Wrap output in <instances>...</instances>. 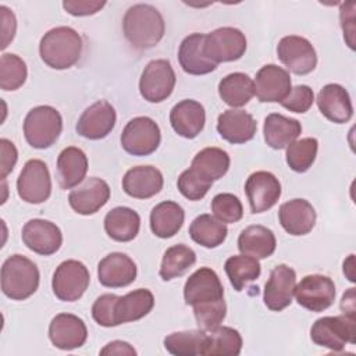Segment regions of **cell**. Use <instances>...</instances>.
<instances>
[{"label":"cell","instance_id":"cell-1","mask_svg":"<svg viewBox=\"0 0 356 356\" xmlns=\"http://www.w3.org/2000/svg\"><path fill=\"white\" fill-rule=\"evenodd\" d=\"M184 299L193 307L196 323L203 331H213L225 318L224 288L217 273L210 267H200L189 275L184 286Z\"/></svg>","mask_w":356,"mask_h":356},{"label":"cell","instance_id":"cell-2","mask_svg":"<svg viewBox=\"0 0 356 356\" xmlns=\"http://www.w3.org/2000/svg\"><path fill=\"white\" fill-rule=\"evenodd\" d=\"M124 36L136 50L154 47L164 36L165 22L160 11L150 4H134L122 19Z\"/></svg>","mask_w":356,"mask_h":356},{"label":"cell","instance_id":"cell-3","mask_svg":"<svg viewBox=\"0 0 356 356\" xmlns=\"http://www.w3.org/2000/svg\"><path fill=\"white\" fill-rule=\"evenodd\" d=\"M43 63L53 70L71 68L82 54V38L71 26H57L47 31L39 43Z\"/></svg>","mask_w":356,"mask_h":356},{"label":"cell","instance_id":"cell-4","mask_svg":"<svg viewBox=\"0 0 356 356\" xmlns=\"http://www.w3.org/2000/svg\"><path fill=\"white\" fill-rule=\"evenodd\" d=\"M40 274L36 264L22 254L7 257L1 266V291L13 300H25L39 286Z\"/></svg>","mask_w":356,"mask_h":356},{"label":"cell","instance_id":"cell-5","mask_svg":"<svg viewBox=\"0 0 356 356\" xmlns=\"http://www.w3.org/2000/svg\"><path fill=\"white\" fill-rule=\"evenodd\" d=\"M63 131V117L51 106H38L24 120V136L33 149L53 146Z\"/></svg>","mask_w":356,"mask_h":356},{"label":"cell","instance_id":"cell-6","mask_svg":"<svg viewBox=\"0 0 356 356\" xmlns=\"http://www.w3.org/2000/svg\"><path fill=\"white\" fill-rule=\"evenodd\" d=\"M312 341L332 352H341L346 343L356 342V317L353 314L325 316L310 328Z\"/></svg>","mask_w":356,"mask_h":356},{"label":"cell","instance_id":"cell-7","mask_svg":"<svg viewBox=\"0 0 356 356\" xmlns=\"http://www.w3.org/2000/svg\"><path fill=\"white\" fill-rule=\"evenodd\" d=\"M161 140L160 128L150 117L132 118L121 134L122 149L132 156H149L157 150Z\"/></svg>","mask_w":356,"mask_h":356},{"label":"cell","instance_id":"cell-8","mask_svg":"<svg viewBox=\"0 0 356 356\" xmlns=\"http://www.w3.org/2000/svg\"><path fill=\"white\" fill-rule=\"evenodd\" d=\"M175 81V72L168 60H152L139 79L140 96L149 103H161L171 96Z\"/></svg>","mask_w":356,"mask_h":356},{"label":"cell","instance_id":"cell-9","mask_svg":"<svg viewBox=\"0 0 356 356\" xmlns=\"http://www.w3.org/2000/svg\"><path fill=\"white\" fill-rule=\"evenodd\" d=\"M18 196L31 204L46 202L51 193L50 171L44 161L39 159L28 160L17 179Z\"/></svg>","mask_w":356,"mask_h":356},{"label":"cell","instance_id":"cell-10","mask_svg":"<svg viewBox=\"0 0 356 356\" xmlns=\"http://www.w3.org/2000/svg\"><path fill=\"white\" fill-rule=\"evenodd\" d=\"M90 282L86 266L78 260H65L58 264L53 274L51 288L56 298L63 302L78 300Z\"/></svg>","mask_w":356,"mask_h":356},{"label":"cell","instance_id":"cell-11","mask_svg":"<svg viewBox=\"0 0 356 356\" xmlns=\"http://www.w3.org/2000/svg\"><path fill=\"white\" fill-rule=\"evenodd\" d=\"M246 46L245 33L232 26L217 28L204 38V51L216 64L239 60L245 54Z\"/></svg>","mask_w":356,"mask_h":356},{"label":"cell","instance_id":"cell-12","mask_svg":"<svg viewBox=\"0 0 356 356\" xmlns=\"http://www.w3.org/2000/svg\"><path fill=\"white\" fill-rule=\"evenodd\" d=\"M335 284L323 274H310L295 285V298L299 306L318 313L328 309L335 300Z\"/></svg>","mask_w":356,"mask_h":356},{"label":"cell","instance_id":"cell-13","mask_svg":"<svg viewBox=\"0 0 356 356\" xmlns=\"http://www.w3.org/2000/svg\"><path fill=\"white\" fill-rule=\"evenodd\" d=\"M280 61L293 74H310L317 65V54L313 44L303 36H284L277 46Z\"/></svg>","mask_w":356,"mask_h":356},{"label":"cell","instance_id":"cell-14","mask_svg":"<svg viewBox=\"0 0 356 356\" xmlns=\"http://www.w3.org/2000/svg\"><path fill=\"white\" fill-rule=\"evenodd\" d=\"M24 245L40 256H50L58 252L63 245L61 229L51 221L43 218H33L22 227Z\"/></svg>","mask_w":356,"mask_h":356},{"label":"cell","instance_id":"cell-15","mask_svg":"<svg viewBox=\"0 0 356 356\" xmlns=\"http://www.w3.org/2000/svg\"><path fill=\"white\" fill-rule=\"evenodd\" d=\"M115 121L114 107L107 100H97L81 114L75 129L82 138L99 140L113 131Z\"/></svg>","mask_w":356,"mask_h":356},{"label":"cell","instance_id":"cell-16","mask_svg":"<svg viewBox=\"0 0 356 356\" xmlns=\"http://www.w3.org/2000/svg\"><path fill=\"white\" fill-rule=\"evenodd\" d=\"M296 285V273L286 264L275 266L264 286L263 300L267 309L273 312H281L292 302V296Z\"/></svg>","mask_w":356,"mask_h":356},{"label":"cell","instance_id":"cell-17","mask_svg":"<svg viewBox=\"0 0 356 356\" xmlns=\"http://www.w3.org/2000/svg\"><path fill=\"white\" fill-rule=\"evenodd\" d=\"M291 89V76L282 67L266 64L256 74L254 95L261 103H281Z\"/></svg>","mask_w":356,"mask_h":356},{"label":"cell","instance_id":"cell-18","mask_svg":"<svg viewBox=\"0 0 356 356\" xmlns=\"http://www.w3.org/2000/svg\"><path fill=\"white\" fill-rule=\"evenodd\" d=\"M245 192L252 213L270 210L281 196V184L278 178L268 171H256L245 182Z\"/></svg>","mask_w":356,"mask_h":356},{"label":"cell","instance_id":"cell-19","mask_svg":"<svg viewBox=\"0 0 356 356\" xmlns=\"http://www.w3.org/2000/svg\"><path fill=\"white\" fill-rule=\"evenodd\" d=\"M51 343L61 350L81 348L88 338V328L82 318L71 313H60L53 317L49 325Z\"/></svg>","mask_w":356,"mask_h":356},{"label":"cell","instance_id":"cell-20","mask_svg":"<svg viewBox=\"0 0 356 356\" xmlns=\"http://www.w3.org/2000/svg\"><path fill=\"white\" fill-rule=\"evenodd\" d=\"M110 199L108 184L97 177L88 178L81 186L72 189L68 195L71 209L81 216L97 213Z\"/></svg>","mask_w":356,"mask_h":356},{"label":"cell","instance_id":"cell-21","mask_svg":"<svg viewBox=\"0 0 356 356\" xmlns=\"http://www.w3.org/2000/svg\"><path fill=\"white\" fill-rule=\"evenodd\" d=\"M136 274L135 261L121 252H113L104 256L97 264L99 282L107 288L128 286L135 281Z\"/></svg>","mask_w":356,"mask_h":356},{"label":"cell","instance_id":"cell-22","mask_svg":"<svg viewBox=\"0 0 356 356\" xmlns=\"http://www.w3.org/2000/svg\"><path fill=\"white\" fill-rule=\"evenodd\" d=\"M316 102L320 113L331 122L345 124L353 115V106L349 92L342 85L328 83L323 86Z\"/></svg>","mask_w":356,"mask_h":356},{"label":"cell","instance_id":"cell-23","mask_svg":"<svg viewBox=\"0 0 356 356\" xmlns=\"http://www.w3.org/2000/svg\"><path fill=\"white\" fill-rule=\"evenodd\" d=\"M164 185L163 174L153 165L129 168L122 178L124 192L135 199H149L157 195Z\"/></svg>","mask_w":356,"mask_h":356},{"label":"cell","instance_id":"cell-24","mask_svg":"<svg viewBox=\"0 0 356 356\" xmlns=\"http://www.w3.org/2000/svg\"><path fill=\"white\" fill-rule=\"evenodd\" d=\"M316 210L305 199H292L281 204L278 220L281 227L293 236L309 234L316 225Z\"/></svg>","mask_w":356,"mask_h":356},{"label":"cell","instance_id":"cell-25","mask_svg":"<svg viewBox=\"0 0 356 356\" xmlns=\"http://www.w3.org/2000/svg\"><path fill=\"white\" fill-rule=\"evenodd\" d=\"M204 38L203 33H191L179 44L178 61L182 70L189 75H206L217 68L204 51Z\"/></svg>","mask_w":356,"mask_h":356},{"label":"cell","instance_id":"cell-26","mask_svg":"<svg viewBox=\"0 0 356 356\" xmlns=\"http://www.w3.org/2000/svg\"><path fill=\"white\" fill-rule=\"evenodd\" d=\"M170 122L172 129L182 138L193 139L204 128V107L192 99L178 102L170 111Z\"/></svg>","mask_w":356,"mask_h":356},{"label":"cell","instance_id":"cell-27","mask_svg":"<svg viewBox=\"0 0 356 356\" xmlns=\"http://www.w3.org/2000/svg\"><path fill=\"white\" fill-rule=\"evenodd\" d=\"M257 129L254 118L245 110H225L218 115L217 132L220 136L234 145L246 143L253 139Z\"/></svg>","mask_w":356,"mask_h":356},{"label":"cell","instance_id":"cell-28","mask_svg":"<svg viewBox=\"0 0 356 356\" xmlns=\"http://www.w3.org/2000/svg\"><path fill=\"white\" fill-rule=\"evenodd\" d=\"M154 306V296L149 289L139 288L118 296L114 305V323L115 325L132 323L147 316Z\"/></svg>","mask_w":356,"mask_h":356},{"label":"cell","instance_id":"cell-29","mask_svg":"<svg viewBox=\"0 0 356 356\" xmlns=\"http://www.w3.org/2000/svg\"><path fill=\"white\" fill-rule=\"evenodd\" d=\"M88 172V157L79 147L70 146L61 150L57 157V178L63 189H72L79 185Z\"/></svg>","mask_w":356,"mask_h":356},{"label":"cell","instance_id":"cell-30","mask_svg":"<svg viewBox=\"0 0 356 356\" xmlns=\"http://www.w3.org/2000/svg\"><path fill=\"white\" fill-rule=\"evenodd\" d=\"M302 134V125L298 120L285 117L278 113H271L266 117L263 135L266 143L275 150L285 149Z\"/></svg>","mask_w":356,"mask_h":356},{"label":"cell","instance_id":"cell-31","mask_svg":"<svg viewBox=\"0 0 356 356\" xmlns=\"http://www.w3.org/2000/svg\"><path fill=\"white\" fill-rule=\"evenodd\" d=\"M275 235L264 225H249L238 236L239 252L257 260L270 257L275 252Z\"/></svg>","mask_w":356,"mask_h":356},{"label":"cell","instance_id":"cell-32","mask_svg":"<svg viewBox=\"0 0 356 356\" xmlns=\"http://www.w3.org/2000/svg\"><path fill=\"white\" fill-rule=\"evenodd\" d=\"M139 228L140 217L131 207H114L104 217V231L113 241L117 242H129L135 239Z\"/></svg>","mask_w":356,"mask_h":356},{"label":"cell","instance_id":"cell-33","mask_svg":"<svg viewBox=\"0 0 356 356\" xmlns=\"http://www.w3.org/2000/svg\"><path fill=\"white\" fill-rule=\"evenodd\" d=\"M184 220V209L172 200H165L152 209L150 229L159 238H172L182 228Z\"/></svg>","mask_w":356,"mask_h":356},{"label":"cell","instance_id":"cell-34","mask_svg":"<svg viewBox=\"0 0 356 356\" xmlns=\"http://www.w3.org/2000/svg\"><path fill=\"white\" fill-rule=\"evenodd\" d=\"M229 164L231 159L225 150L220 147H204L196 153L191 168L206 181L214 182L227 174Z\"/></svg>","mask_w":356,"mask_h":356},{"label":"cell","instance_id":"cell-35","mask_svg":"<svg viewBox=\"0 0 356 356\" xmlns=\"http://www.w3.org/2000/svg\"><path fill=\"white\" fill-rule=\"evenodd\" d=\"M242 337L232 327H217L206 335L200 355L203 356H238L242 350Z\"/></svg>","mask_w":356,"mask_h":356},{"label":"cell","instance_id":"cell-36","mask_svg":"<svg viewBox=\"0 0 356 356\" xmlns=\"http://www.w3.org/2000/svg\"><path fill=\"white\" fill-rule=\"evenodd\" d=\"M218 95L225 104L242 107L254 96V82L243 72L228 74L218 83Z\"/></svg>","mask_w":356,"mask_h":356},{"label":"cell","instance_id":"cell-37","mask_svg":"<svg viewBox=\"0 0 356 356\" xmlns=\"http://www.w3.org/2000/svg\"><path fill=\"white\" fill-rule=\"evenodd\" d=\"M227 234V225L211 214H200L189 225L192 241L209 249L220 246L225 241Z\"/></svg>","mask_w":356,"mask_h":356},{"label":"cell","instance_id":"cell-38","mask_svg":"<svg viewBox=\"0 0 356 356\" xmlns=\"http://www.w3.org/2000/svg\"><path fill=\"white\" fill-rule=\"evenodd\" d=\"M195 263H196L195 250L184 243H178L168 248L164 252L159 274L161 280L170 281L172 278L184 275Z\"/></svg>","mask_w":356,"mask_h":356},{"label":"cell","instance_id":"cell-39","mask_svg":"<svg viewBox=\"0 0 356 356\" xmlns=\"http://www.w3.org/2000/svg\"><path fill=\"white\" fill-rule=\"evenodd\" d=\"M225 274L235 291L241 292L249 282L257 280L261 267L257 259L246 254H235L225 260Z\"/></svg>","mask_w":356,"mask_h":356},{"label":"cell","instance_id":"cell-40","mask_svg":"<svg viewBox=\"0 0 356 356\" xmlns=\"http://www.w3.org/2000/svg\"><path fill=\"white\" fill-rule=\"evenodd\" d=\"M206 335L203 330L172 332L164 338V348L175 356H196L202 352Z\"/></svg>","mask_w":356,"mask_h":356},{"label":"cell","instance_id":"cell-41","mask_svg":"<svg viewBox=\"0 0 356 356\" xmlns=\"http://www.w3.org/2000/svg\"><path fill=\"white\" fill-rule=\"evenodd\" d=\"M318 150L316 138H302L286 146V164L295 172H306L314 163Z\"/></svg>","mask_w":356,"mask_h":356},{"label":"cell","instance_id":"cell-42","mask_svg":"<svg viewBox=\"0 0 356 356\" xmlns=\"http://www.w3.org/2000/svg\"><path fill=\"white\" fill-rule=\"evenodd\" d=\"M28 76L25 61L13 53H4L0 58V88L6 92L19 89Z\"/></svg>","mask_w":356,"mask_h":356},{"label":"cell","instance_id":"cell-43","mask_svg":"<svg viewBox=\"0 0 356 356\" xmlns=\"http://www.w3.org/2000/svg\"><path fill=\"white\" fill-rule=\"evenodd\" d=\"M211 211L224 224L238 222L243 217V207L238 196L232 193H218L211 200Z\"/></svg>","mask_w":356,"mask_h":356},{"label":"cell","instance_id":"cell-44","mask_svg":"<svg viewBox=\"0 0 356 356\" xmlns=\"http://www.w3.org/2000/svg\"><path fill=\"white\" fill-rule=\"evenodd\" d=\"M213 182L206 181L200 175H197L191 167L181 172L177 181L178 191L181 195L189 200H200L206 196Z\"/></svg>","mask_w":356,"mask_h":356},{"label":"cell","instance_id":"cell-45","mask_svg":"<svg viewBox=\"0 0 356 356\" xmlns=\"http://www.w3.org/2000/svg\"><path fill=\"white\" fill-rule=\"evenodd\" d=\"M314 103V92L307 85H298L291 89L289 95L281 102V106L292 113H306Z\"/></svg>","mask_w":356,"mask_h":356},{"label":"cell","instance_id":"cell-46","mask_svg":"<svg viewBox=\"0 0 356 356\" xmlns=\"http://www.w3.org/2000/svg\"><path fill=\"white\" fill-rule=\"evenodd\" d=\"M117 295L104 293L100 295L92 306V317L102 327H115L114 323V305Z\"/></svg>","mask_w":356,"mask_h":356},{"label":"cell","instance_id":"cell-47","mask_svg":"<svg viewBox=\"0 0 356 356\" xmlns=\"http://www.w3.org/2000/svg\"><path fill=\"white\" fill-rule=\"evenodd\" d=\"M106 6V1H88V0H67L63 1L64 10L74 17H86L99 13Z\"/></svg>","mask_w":356,"mask_h":356},{"label":"cell","instance_id":"cell-48","mask_svg":"<svg viewBox=\"0 0 356 356\" xmlns=\"http://www.w3.org/2000/svg\"><path fill=\"white\" fill-rule=\"evenodd\" d=\"M1 150V179H6L7 175L14 170V165L18 160V152L14 143L6 138L0 139Z\"/></svg>","mask_w":356,"mask_h":356},{"label":"cell","instance_id":"cell-49","mask_svg":"<svg viewBox=\"0 0 356 356\" xmlns=\"http://www.w3.org/2000/svg\"><path fill=\"white\" fill-rule=\"evenodd\" d=\"M0 14H1V33H3V40H1V49H6L8 43L14 39L15 31H17V19L14 13L6 7L0 6Z\"/></svg>","mask_w":356,"mask_h":356},{"label":"cell","instance_id":"cell-50","mask_svg":"<svg viewBox=\"0 0 356 356\" xmlns=\"http://www.w3.org/2000/svg\"><path fill=\"white\" fill-rule=\"evenodd\" d=\"M355 3H346L342 4L339 18H341V25L343 31V38L346 39V43L349 44L350 49H353V32H355Z\"/></svg>","mask_w":356,"mask_h":356},{"label":"cell","instance_id":"cell-51","mask_svg":"<svg viewBox=\"0 0 356 356\" xmlns=\"http://www.w3.org/2000/svg\"><path fill=\"white\" fill-rule=\"evenodd\" d=\"M100 355H136V350L128 342L113 341L100 350Z\"/></svg>","mask_w":356,"mask_h":356},{"label":"cell","instance_id":"cell-52","mask_svg":"<svg viewBox=\"0 0 356 356\" xmlns=\"http://www.w3.org/2000/svg\"><path fill=\"white\" fill-rule=\"evenodd\" d=\"M341 310L345 314H353L355 316V289L349 288L346 293H343L341 300Z\"/></svg>","mask_w":356,"mask_h":356}]
</instances>
